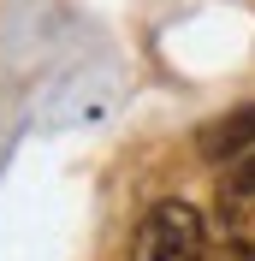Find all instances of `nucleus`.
Listing matches in <instances>:
<instances>
[{"mask_svg": "<svg viewBox=\"0 0 255 261\" xmlns=\"http://www.w3.org/2000/svg\"><path fill=\"white\" fill-rule=\"evenodd\" d=\"M131 261H208V226L190 202H155L137 226V244H131Z\"/></svg>", "mask_w": 255, "mask_h": 261, "instance_id": "f257e3e1", "label": "nucleus"}, {"mask_svg": "<svg viewBox=\"0 0 255 261\" xmlns=\"http://www.w3.org/2000/svg\"><path fill=\"white\" fill-rule=\"evenodd\" d=\"M196 148H202V161H214V166H232V161H243V154H255V101L220 113L214 125H202Z\"/></svg>", "mask_w": 255, "mask_h": 261, "instance_id": "f03ea898", "label": "nucleus"}, {"mask_svg": "<svg viewBox=\"0 0 255 261\" xmlns=\"http://www.w3.org/2000/svg\"><path fill=\"white\" fill-rule=\"evenodd\" d=\"M208 261H255V249L238 238H220V249H208Z\"/></svg>", "mask_w": 255, "mask_h": 261, "instance_id": "7ed1b4c3", "label": "nucleus"}]
</instances>
